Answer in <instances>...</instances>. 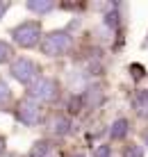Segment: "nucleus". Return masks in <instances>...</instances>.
Returning <instances> with one entry per match:
<instances>
[{"label":"nucleus","mask_w":148,"mask_h":157,"mask_svg":"<svg viewBox=\"0 0 148 157\" xmlns=\"http://www.w3.org/2000/svg\"><path fill=\"white\" fill-rule=\"evenodd\" d=\"M128 125L130 123L125 121V118H119V121L112 125V130H109V137L112 139H123L125 134H128Z\"/></svg>","instance_id":"423d86ee"},{"label":"nucleus","mask_w":148,"mask_h":157,"mask_svg":"<svg viewBox=\"0 0 148 157\" xmlns=\"http://www.w3.org/2000/svg\"><path fill=\"white\" fill-rule=\"evenodd\" d=\"M16 116H18V121L25 123V125H37V123L41 121V107H39V102H34L30 96H27L25 100L18 102Z\"/></svg>","instance_id":"20e7f679"},{"label":"nucleus","mask_w":148,"mask_h":157,"mask_svg":"<svg viewBox=\"0 0 148 157\" xmlns=\"http://www.w3.org/2000/svg\"><path fill=\"white\" fill-rule=\"evenodd\" d=\"M30 98L39 100H55L57 98V82L50 78H39L37 82L30 84Z\"/></svg>","instance_id":"39448f33"},{"label":"nucleus","mask_w":148,"mask_h":157,"mask_svg":"<svg viewBox=\"0 0 148 157\" xmlns=\"http://www.w3.org/2000/svg\"><path fill=\"white\" fill-rule=\"evenodd\" d=\"M7 7H9L7 2H0V18H2V14H5V12H7Z\"/></svg>","instance_id":"2eb2a0df"},{"label":"nucleus","mask_w":148,"mask_h":157,"mask_svg":"<svg viewBox=\"0 0 148 157\" xmlns=\"http://www.w3.org/2000/svg\"><path fill=\"white\" fill-rule=\"evenodd\" d=\"M39 34H41V25L37 23V21H25V23L16 25L12 30L14 41L18 43V46H23V48L37 46V43H39Z\"/></svg>","instance_id":"f257e3e1"},{"label":"nucleus","mask_w":148,"mask_h":157,"mask_svg":"<svg viewBox=\"0 0 148 157\" xmlns=\"http://www.w3.org/2000/svg\"><path fill=\"white\" fill-rule=\"evenodd\" d=\"M75 157H84V155H75Z\"/></svg>","instance_id":"a211bd4d"},{"label":"nucleus","mask_w":148,"mask_h":157,"mask_svg":"<svg viewBox=\"0 0 148 157\" xmlns=\"http://www.w3.org/2000/svg\"><path fill=\"white\" fill-rule=\"evenodd\" d=\"M46 153H50V144L48 141H37L34 148L30 150V157H43Z\"/></svg>","instance_id":"9b49d317"},{"label":"nucleus","mask_w":148,"mask_h":157,"mask_svg":"<svg viewBox=\"0 0 148 157\" xmlns=\"http://www.w3.org/2000/svg\"><path fill=\"white\" fill-rule=\"evenodd\" d=\"M12 75L18 80V82H23V84H32V82L39 80V68H37V64L32 62V59L18 57L12 64Z\"/></svg>","instance_id":"7ed1b4c3"},{"label":"nucleus","mask_w":148,"mask_h":157,"mask_svg":"<svg viewBox=\"0 0 148 157\" xmlns=\"http://www.w3.org/2000/svg\"><path fill=\"white\" fill-rule=\"evenodd\" d=\"M123 157H144V150H141V146H137V144H130L128 148L123 150Z\"/></svg>","instance_id":"ddd939ff"},{"label":"nucleus","mask_w":148,"mask_h":157,"mask_svg":"<svg viewBox=\"0 0 148 157\" xmlns=\"http://www.w3.org/2000/svg\"><path fill=\"white\" fill-rule=\"evenodd\" d=\"M9 100H12V91H9L7 82L0 80V109H5V107L9 105Z\"/></svg>","instance_id":"1a4fd4ad"},{"label":"nucleus","mask_w":148,"mask_h":157,"mask_svg":"<svg viewBox=\"0 0 148 157\" xmlns=\"http://www.w3.org/2000/svg\"><path fill=\"white\" fill-rule=\"evenodd\" d=\"M134 107L141 116H148V91H139L134 96Z\"/></svg>","instance_id":"0eeeda50"},{"label":"nucleus","mask_w":148,"mask_h":157,"mask_svg":"<svg viewBox=\"0 0 148 157\" xmlns=\"http://www.w3.org/2000/svg\"><path fill=\"white\" fill-rule=\"evenodd\" d=\"M2 153H5V139L0 137V155H2Z\"/></svg>","instance_id":"dca6fc26"},{"label":"nucleus","mask_w":148,"mask_h":157,"mask_svg":"<svg viewBox=\"0 0 148 157\" xmlns=\"http://www.w3.org/2000/svg\"><path fill=\"white\" fill-rule=\"evenodd\" d=\"M94 157H112V148H109V146H98Z\"/></svg>","instance_id":"4468645a"},{"label":"nucleus","mask_w":148,"mask_h":157,"mask_svg":"<svg viewBox=\"0 0 148 157\" xmlns=\"http://www.w3.org/2000/svg\"><path fill=\"white\" fill-rule=\"evenodd\" d=\"M144 139H146V144H148V130H146V132H144Z\"/></svg>","instance_id":"f3484780"},{"label":"nucleus","mask_w":148,"mask_h":157,"mask_svg":"<svg viewBox=\"0 0 148 157\" xmlns=\"http://www.w3.org/2000/svg\"><path fill=\"white\" fill-rule=\"evenodd\" d=\"M68 128H71V121H68V118H64V116H57L53 121V132H57V134H66Z\"/></svg>","instance_id":"6e6552de"},{"label":"nucleus","mask_w":148,"mask_h":157,"mask_svg":"<svg viewBox=\"0 0 148 157\" xmlns=\"http://www.w3.org/2000/svg\"><path fill=\"white\" fill-rule=\"evenodd\" d=\"M55 7L53 2H27V9H32V12H39V14H46V12H50V9Z\"/></svg>","instance_id":"f8f14e48"},{"label":"nucleus","mask_w":148,"mask_h":157,"mask_svg":"<svg viewBox=\"0 0 148 157\" xmlns=\"http://www.w3.org/2000/svg\"><path fill=\"white\" fill-rule=\"evenodd\" d=\"M12 57H14V48L9 46L7 41H2V39H0V64L9 62Z\"/></svg>","instance_id":"9d476101"},{"label":"nucleus","mask_w":148,"mask_h":157,"mask_svg":"<svg viewBox=\"0 0 148 157\" xmlns=\"http://www.w3.org/2000/svg\"><path fill=\"white\" fill-rule=\"evenodd\" d=\"M68 48H71V36L66 32H50V34L43 36V41H41L43 55H50V57L64 55Z\"/></svg>","instance_id":"f03ea898"}]
</instances>
